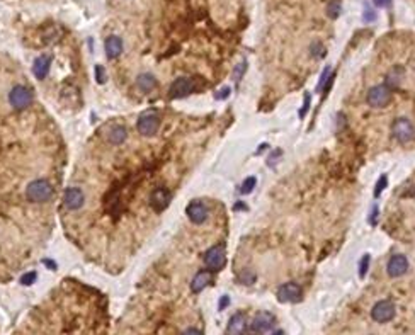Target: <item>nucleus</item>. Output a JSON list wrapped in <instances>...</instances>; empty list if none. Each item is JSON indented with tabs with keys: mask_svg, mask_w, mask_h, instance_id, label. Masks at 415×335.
<instances>
[{
	"mask_svg": "<svg viewBox=\"0 0 415 335\" xmlns=\"http://www.w3.org/2000/svg\"><path fill=\"white\" fill-rule=\"evenodd\" d=\"M376 220H378V206H376V205H374L373 208H371V215H369V223H371V225H373V226H374V225H376Z\"/></svg>",
	"mask_w": 415,
	"mask_h": 335,
	"instance_id": "nucleus-33",
	"label": "nucleus"
},
{
	"mask_svg": "<svg viewBox=\"0 0 415 335\" xmlns=\"http://www.w3.org/2000/svg\"><path fill=\"white\" fill-rule=\"evenodd\" d=\"M301 296H303V291H301V286L296 283H284L277 289V299L281 303H296L301 299Z\"/></svg>",
	"mask_w": 415,
	"mask_h": 335,
	"instance_id": "nucleus-10",
	"label": "nucleus"
},
{
	"mask_svg": "<svg viewBox=\"0 0 415 335\" xmlns=\"http://www.w3.org/2000/svg\"><path fill=\"white\" fill-rule=\"evenodd\" d=\"M182 335H203V332L198 328H187V330H184Z\"/></svg>",
	"mask_w": 415,
	"mask_h": 335,
	"instance_id": "nucleus-38",
	"label": "nucleus"
},
{
	"mask_svg": "<svg viewBox=\"0 0 415 335\" xmlns=\"http://www.w3.org/2000/svg\"><path fill=\"white\" fill-rule=\"evenodd\" d=\"M310 100H311V95L310 94H305V106L303 108H301V111H300V118L303 119L305 118V114L308 113V109H310Z\"/></svg>",
	"mask_w": 415,
	"mask_h": 335,
	"instance_id": "nucleus-30",
	"label": "nucleus"
},
{
	"mask_svg": "<svg viewBox=\"0 0 415 335\" xmlns=\"http://www.w3.org/2000/svg\"><path fill=\"white\" fill-rule=\"evenodd\" d=\"M340 11H342V6H340L339 0H332V2L327 6V16L330 19H337L340 16Z\"/></svg>",
	"mask_w": 415,
	"mask_h": 335,
	"instance_id": "nucleus-23",
	"label": "nucleus"
},
{
	"mask_svg": "<svg viewBox=\"0 0 415 335\" xmlns=\"http://www.w3.org/2000/svg\"><path fill=\"white\" fill-rule=\"evenodd\" d=\"M128 138V131H126L124 126H112L107 131V142L111 145H121L124 143V140Z\"/></svg>",
	"mask_w": 415,
	"mask_h": 335,
	"instance_id": "nucleus-18",
	"label": "nucleus"
},
{
	"mask_svg": "<svg viewBox=\"0 0 415 335\" xmlns=\"http://www.w3.org/2000/svg\"><path fill=\"white\" fill-rule=\"evenodd\" d=\"M318 50H322V45L320 43H313V46H311V55L318 56Z\"/></svg>",
	"mask_w": 415,
	"mask_h": 335,
	"instance_id": "nucleus-39",
	"label": "nucleus"
},
{
	"mask_svg": "<svg viewBox=\"0 0 415 335\" xmlns=\"http://www.w3.org/2000/svg\"><path fill=\"white\" fill-rule=\"evenodd\" d=\"M245 70H247V60H243V61H240L235 66V72H233V79H235L237 82H240L243 74H245Z\"/></svg>",
	"mask_w": 415,
	"mask_h": 335,
	"instance_id": "nucleus-27",
	"label": "nucleus"
},
{
	"mask_svg": "<svg viewBox=\"0 0 415 335\" xmlns=\"http://www.w3.org/2000/svg\"><path fill=\"white\" fill-rule=\"evenodd\" d=\"M211 281H213V278H211V273H209V271H199V273L194 276L193 281H191L193 293H201L206 286H209Z\"/></svg>",
	"mask_w": 415,
	"mask_h": 335,
	"instance_id": "nucleus-17",
	"label": "nucleus"
},
{
	"mask_svg": "<svg viewBox=\"0 0 415 335\" xmlns=\"http://www.w3.org/2000/svg\"><path fill=\"white\" fill-rule=\"evenodd\" d=\"M63 205L68 211H79L85 206V194L80 187H68L63 196Z\"/></svg>",
	"mask_w": 415,
	"mask_h": 335,
	"instance_id": "nucleus-6",
	"label": "nucleus"
},
{
	"mask_svg": "<svg viewBox=\"0 0 415 335\" xmlns=\"http://www.w3.org/2000/svg\"><path fill=\"white\" fill-rule=\"evenodd\" d=\"M256 184H257V179L256 177H247L245 181L242 182V187H240V194H250L253 189H256Z\"/></svg>",
	"mask_w": 415,
	"mask_h": 335,
	"instance_id": "nucleus-24",
	"label": "nucleus"
},
{
	"mask_svg": "<svg viewBox=\"0 0 415 335\" xmlns=\"http://www.w3.org/2000/svg\"><path fill=\"white\" fill-rule=\"evenodd\" d=\"M55 194V189H53L50 181H45V179H34L27 184L26 187V197L29 203H34V205H40V203L50 201Z\"/></svg>",
	"mask_w": 415,
	"mask_h": 335,
	"instance_id": "nucleus-1",
	"label": "nucleus"
},
{
	"mask_svg": "<svg viewBox=\"0 0 415 335\" xmlns=\"http://www.w3.org/2000/svg\"><path fill=\"white\" fill-rule=\"evenodd\" d=\"M408 259L403 254H395L390 257L388 264H387V273L390 278H400L408 271Z\"/></svg>",
	"mask_w": 415,
	"mask_h": 335,
	"instance_id": "nucleus-11",
	"label": "nucleus"
},
{
	"mask_svg": "<svg viewBox=\"0 0 415 335\" xmlns=\"http://www.w3.org/2000/svg\"><path fill=\"white\" fill-rule=\"evenodd\" d=\"M204 264L209 271H221L225 264H227V254L221 245L211 247L206 254H204Z\"/></svg>",
	"mask_w": 415,
	"mask_h": 335,
	"instance_id": "nucleus-7",
	"label": "nucleus"
},
{
	"mask_svg": "<svg viewBox=\"0 0 415 335\" xmlns=\"http://www.w3.org/2000/svg\"><path fill=\"white\" fill-rule=\"evenodd\" d=\"M337 128H339V131L344 129V114L342 113L337 116Z\"/></svg>",
	"mask_w": 415,
	"mask_h": 335,
	"instance_id": "nucleus-37",
	"label": "nucleus"
},
{
	"mask_svg": "<svg viewBox=\"0 0 415 335\" xmlns=\"http://www.w3.org/2000/svg\"><path fill=\"white\" fill-rule=\"evenodd\" d=\"M329 75H330V69L329 66H327V69L324 70V74H322V77H320V82H318V85H316V90H322L324 89V85H325V82H327V79H329Z\"/></svg>",
	"mask_w": 415,
	"mask_h": 335,
	"instance_id": "nucleus-29",
	"label": "nucleus"
},
{
	"mask_svg": "<svg viewBox=\"0 0 415 335\" xmlns=\"http://www.w3.org/2000/svg\"><path fill=\"white\" fill-rule=\"evenodd\" d=\"M281 155H282L281 150H274V152H272V153L269 155V158H267V165H269V167H274L276 162L279 160Z\"/></svg>",
	"mask_w": 415,
	"mask_h": 335,
	"instance_id": "nucleus-28",
	"label": "nucleus"
},
{
	"mask_svg": "<svg viewBox=\"0 0 415 335\" xmlns=\"http://www.w3.org/2000/svg\"><path fill=\"white\" fill-rule=\"evenodd\" d=\"M402 79H403V69L402 66H393V69L387 74V84L385 85H387L390 90H395V89H398Z\"/></svg>",
	"mask_w": 415,
	"mask_h": 335,
	"instance_id": "nucleus-20",
	"label": "nucleus"
},
{
	"mask_svg": "<svg viewBox=\"0 0 415 335\" xmlns=\"http://www.w3.org/2000/svg\"><path fill=\"white\" fill-rule=\"evenodd\" d=\"M170 192L165 187H157L155 191L150 194V206L155 213H162L167 210V206L170 205Z\"/></svg>",
	"mask_w": 415,
	"mask_h": 335,
	"instance_id": "nucleus-12",
	"label": "nucleus"
},
{
	"mask_svg": "<svg viewBox=\"0 0 415 335\" xmlns=\"http://www.w3.org/2000/svg\"><path fill=\"white\" fill-rule=\"evenodd\" d=\"M185 213H187V218L194 225H203V223L208 220V208L204 206L203 201L189 203L187 208H185Z\"/></svg>",
	"mask_w": 415,
	"mask_h": 335,
	"instance_id": "nucleus-14",
	"label": "nucleus"
},
{
	"mask_svg": "<svg viewBox=\"0 0 415 335\" xmlns=\"http://www.w3.org/2000/svg\"><path fill=\"white\" fill-rule=\"evenodd\" d=\"M274 323H276V317L271 312H259L252 320L250 330H253L256 333H264L274 327Z\"/></svg>",
	"mask_w": 415,
	"mask_h": 335,
	"instance_id": "nucleus-13",
	"label": "nucleus"
},
{
	"mask_svg": "<svg viewBox=\"0 0 415 335\" xmlns=\"http://www.w3.org/2000/svg\"><path fill=\"white\" fill-rule=\"evenodd\" d=\"M390 100H392V90L387 85L371 87L368 90V95H366V103L376 109H381L385 106H388Z\"/></svg>",
	"mask_w": 415,
	"mask_h": 335,
	"instance_id": "nucleus-3",
	"label": "nucleus"
},
{
	"mask_svg": "<svg viewBox=\"0 0 415 335\" xmlns=\"http://www.w3.org/2000/svg\"><path fill=\"white\" fill-rule=\"evenodd\" d=\"M237 279H238V283H242V284H245V286H252L253 283H256L257 276L250 269H243V271H240V273H238Z\"/></svg>",
	"mask_w": 415,
	"mask_h": 335,
	"instance_id": "nucleus-22",
	"label": "nucleus"
},
{
	"mask_svg": "<svg viewBox=\"0 0 415 335\" xmlns=\"http://www.w3.org/2000/svg\"><path fill=\"white\" fill-rule=\"evenodd\" d=\"M9 100L14 109H26L33 103V92L24 85H16L9 94Z\"/></svg>",
	"mask_w": 415,
	"mask_h": 335,
	"instance_id": "nucleus-8",
	"label": "nucleus"
},
{
	"mask_svg": "<svg viewBox=\"0 0 415 335\" xmlns=\"http://www.w3.org/2000/svg\"><path fill=\"white\" fill-rule=\"evenodd\" d=\"M157 85L158 82L152 74H141L138 75V79H136V87H138L141 92H152Z\"/></svg>",
	"mask_w": 415,
	"mask_h": 335,
	"instance_id": "nucleus-19",
	"label": "nucleus"
},
{
	"mask_svg": "<svg viewBox=\"0 0 415 335\" xmlns=\"http://www.w3.org/2000/svg\"><path fill=\"white\" fill-rule=\"evenodd\" d=\"M245 208H247V206L243 205V203H240V205L237 203V205H235V210H245Z\"/></svg>",
	"mask_w": 415,
	"mask_h": 335,
	"instance_id": "nucleus-40",
	"label": "nucleus"
},
{
	"mask_svg": "<svg viewBox=\"0 0 415 335\" xmlns=\"http://www.w3.org/2000/svg\"><path fill=\"white\" fill-rule=\"evenodd\" d=\"M247 330V318L243 313H235L227 325V335H243Z\"/></svg>",
	"mask_w": 415,
	"mask_h": 335,
	"instance_id": "nucleus-15",
	"label": "nucleus"
},
{
	"mask_svg": "<svg viewBox=\"0 0 415 335\" xmlns=\"http://www.w3.org/2000/svg\"><path fill=\"white\" fill-rule=\"evenodd\" d=\"M228 305H230V298H228V296H221V298H219L218 308H219V310H225V308L228 307Z\"/></svg>",
	"mask_w": 415,
	"mask_h": 335,
	"instance_id": "nucleus-35",
	"label": "nucleus"
},
{
	"mask_svg": "<svg viewBox=\"0 0 415 335\" xmlns=\"http://www.w3.org/2000/svg\"><path fill=\"white\" fill-rule=\"evenodd\" d=\"M376 19V14L374 12H371V9L369 7H366L364 9V21L366 22H371V21H374Z\"/></svg>",
	"mask_w": 415,
	"mask_h": 335,
	"instance_id": "nucleus-34",
	"label": "nucleus"
},
{
	"mask_svg": "<svg viewBox=\"0 0 415 335\" xmlns=\"http://www.w3.org/2000/svg\"><path fill=\"white\" fill-rule=\"evenodd\" d=\"M392 135L398 143H408L415 137V126L407 118H397L392 124Z\"/></svg>",
	"mask_w": 415,
	"mask_h": 335,
	"instance_id": "nucleus-2",
	"label": "nucleus"
},
{
	"mask_svg": "<svg viewBox=\"0 0 415 335\" xmlns=\"http://www.w3.org/2000/svg\"><path fill=\"white\" fill-rule=\"evenodd\" d=\"M123 53V41L119 36H109L106 40V55L109 60H114Z\"/></svg>",
	"mask_w": 415,
	"mask_h": 335,
	"instance_id": "nucleus-16",
	"label": "nucleus"
},
{
	"mask_svg": "<svg viewBox=\"0 0 415 335\" xmlns=\"http://www.w3.org/2000/svg\"><path fill=\"white\" fill-rule=\"evenodd\" d=\"M387 186H388V177L387 176H381V177L378 179V182H376V186H374V191H373L374 197L381 196V192L385 191V189H387Z\"/></svg>",
	"mask_w": 415,
	"mask_h": 335,
	"instance_id": "nucleus-26",
	"label": "nucleus"
},
{
	"mask_svg": "<svg viewBox=\"0 0 415 335\" xmlns=\"http://www.w3.org/2000/svg\"><path fill=\"white\" fill-rule=\"evenodd\" d=\"M334 80H335V74H330V75H329V79H327V82H325L324 89H322V92H324L325 95L330 92V87H332V84H334Z\"/></svg>",
	"mask_w": 415,
	"mask_h": 335,
	"instance_id": "nucleus-31",
	"label": "nucleus"
},
{
	"mask_svg": "<svg viewBox=\"0 0 415 335\" xmlns=\"http://www.w3.org/2000/svg\"><path fill=\"white\" fill-rule=\"evenodd\" d=\"M390 2H392V0H373V4L376 7H387V6H390Z\"/></svg>",
	"mask_w": 415,
	"mask_h": 335,
	"instance_id": "nucleus-36",
	"label": "nucleus"
},
{
	"mask_svg": "<svg viewBox=\"0 0 415 335\" xmlns=\"http://www.w3.org/2000/svg\"><path fill=\"white\" fill-rule=\"evenodd\" d=\"M397 315V308H395V303L390 299H381L374 305L373 310H371V317H373L374 322L378 323H388L392 322Z\"/></svg>",
	"mask_w": 415,
	"mask_h": 335,
	"instance_id": "nucleus-4",
	"label": "nucleus"
},
{
	"mask_svg": "<svg viewBox=\"0 0 415 335\" xmlns=\"http://www.w3.org/2000/svg\"><path fill=\"white\" fill-rule=\"evenodd\" d=\"M136 128H138V133L141 137H146V138L155 137L160 128V118L155 113H145L138 118Z\"/></svg>",
	"mask_w": 415,
	"mask_h": 335,
	"instance_id": "nucleus-5",
	"label": "nucleus"
},
{
	"mask_svg": "<svg viewBox=\"0 0 415 335\" xmlns=\"http://www.w3.org/2000/svg\"><path fill=\"white\" fill-rule=\"evenodd\" d=\"M194 90V80L191 77H179L172 82L169 89V97L170 99H180V97L189 95Z\"/></svg>",
	"mask_w": 415,
	"mask_h": 335,
	"instance_id": "nucleus-9",
	"label": "nucleus"
},
{
	"mask_svg": "<svg viewBox=\"0 0 415 335\" xmlns=\"http://www.w3.org/2000/svg\"><path fill=\"white\" fill-rule=\"evenodd\" d=\"M228 95H230V87H223V89H219V92L216 94V99L223 100V99H227Z\"/></svg>",
	"mask_w": 415,
	"mask_h": 335,
	"instance_id": "nucleus-32",
	"label": "nucleus"
},
{
	"mask_svg": "<svg viewBox=\"0 0 415 335\" xmlns=\"http://www.w3.org/2000/svg\"><path fill=\"white\" fill-rule=\"evenodd\" d=\"M48 70H50V56H41L34 65V74L43 79V77H46Z\"/></svg>",
	"mask_w": 415,
	"mask_h": 335,
	"instance_id": "nucleus-21",
	"label": "nucleus"
},
{
	"mask_svg": "<svg viewBox=\"0 0 415 335\" xmlns=\"http://www.w3.org/2000/svg\"><path fill=\"white\" fill-rule=\"evenodd\" d=\"M369 262H371V255L369 254H364L363 257H361V260H359V278H364V276L368 274Z\"/></svg>",
	"mask_w": 415,
	"mask_h": 335,
	"instance_id": "nucleus-25",
	"label": "nucleus"
},
{
	"mask_svg": "<svg viewBox=\"0 0 415 335\" xmlns=\"http://www.w3.org/2000/svg\"><path fill=\"white\" fill-rule=\"evenodd\" d=\"M274 335H282V332H276Z\"/></svg>",
	"mask_w": 415,
	"mask_h": 335,
	"instance_id": "nucleus-41",
	"label": "nucleus"
}]
</instances>
